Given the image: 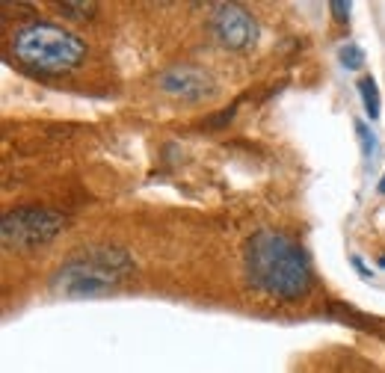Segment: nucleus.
Listing matches in <instances>:
<instances>
[{
    "label": "nucleus",
    "mask_w": 385,
    "mask_h": 373,
    "mask_svg": "<svg viewBox=\"0 0 385 373\" xmlns=\"http://www.w3.org/2000/svg\"><path fill=\"white\" fill-rule=\"evenodd\" d=\"M243 276L252 291L281 302L303 299L314 284L303 243L276 228H258L243 243Z\"/></svg>",
    "instance_id": "obj_1"
},
{
    "label": "nucleus",
    "mask_w": 385,
    "mask_h": 373,
    "mask_svg": "<svg viewBox=\"0 0 385 373\" xmlns=\"http://www.w3.org/2000/svg\"><path fill=\"white\" fill-rule=\"evenodd\" d=\"M9 54L33 74H69L87 60V42L51 21H27L9 33Z\"/></svg>",
    "instance_id": "obj_2"
},
{
    "label": "nucleus",
    "mask_w": 385,
    "mask_h": 373,
    "mask_svg": "<svg viewBox=\"0 0 385 373\" xmlns=\"http://www.w3.org/2000/svg\"><path fill=\"white\" fill-rule=\"evenodd\" d=\"M130 273L133 261L125 249L89 246L57 269L51 287L62 296H101Z\"/></svg>",
    "instance_id": "obj_3"
},
{
    "label": "nucleus",
    "mask_w": 385,
    "mask_h": 373,
    "mask_svg": "<svg viewBox=\"0 0 385 373\" xmlns=\"http://www.w3.org/2000/svg\"><path fill=\"white\" fill-rule=\"evenodd\" d=\"M62 228H65V216L60 211L27 205V208H15L4 216L0 237H4V246L9 252H30V249L51 243L57 234H62Z\"/></svg>",
    "instance_id": "obj_4"
},
{
    "label": "nucleus",
    "mask_w": 385,
    "mask_h": 373,
    "mask_svg": "<svg viewBox=\"0 0 385 373\" xmlns=\"http://www.w3.org/2000/svg\"><path fill=\"white\" fill-rule=\"evenodd\" d=\"M211 30L216 42L228 50H249L258 42V24L243 6L220 4L211 15Z\"/></svg>",
    "instance_id": "obj_5"
},
{
    "label": "nucleus",
    "mask_w": 385,
    "mask_h": 373,
    "mask_svg": "<svg viewBox=\"0 0 385 373\" xmlns=\"http://www.w3.org/2000/svg\"><path fill=\"white\" fill-rule=\"evenodd\" d=\"M157 89L178 98V101H187V104H199V101L213 98L216 83L205 69L190 65V62H181V65L166 69L163 74H157Z\"/></svg>",
    "instance_id": "obj_6"
},
{
    "label": "nucleus",
    "mask_w": 385,
    "mask_h": 373,
    "mask_svg": "<svg viewBox=\"0 0 385 373\" xmlns=\"http://www.w3.org/2000/svg\"><path fill=\"white\" fill-rule=\"evenodd\" d=\"M359 95H362V104H364V113L371 122H376L379 113H382V95H379V87H376V80L371 74H364L359 83Z\"/></svg>",
    "instance_id": "obj_7"
},
{
    "label": "nucleus",
    "mask_w": 385,
    "mask_h": 373,
    "mask_svg": "<svg viewBox=\"0 0 385 373\" xmlns=\"http://www.w3.org/2000/svg\"><path fill=\"white\" fill-rule=\"evenodd\" d=\"M338 60H341V65L347 72H359L362 65H364V50L356 45V42H347V45H341V50H338Z\"/></svg>",
    "instance_id": "obj_8"
},
{
    "label": "nucleus",
    "mask_w": 385,
    "mask_h": 373,
    "mask_svg": "<svg viewBox=\"0 0 385 373\" xmlns=\"http://www.w3.org/2000/svg\"><path fill=\"white\" fill-rule=\"evenodd\" d=\"M356 137H359V143H362V155H364V160H374L379 143H376V133L371 130V125L362 122V118L356 122Z\"/></svg>",
    "instance_id": "obj_9"
},
{
    "label": "nucleus",
    "mask_w": 385,
    "mask_h": 373,
    "mask_svg": "<svg viewBox=\"0 0 385 373\" xmlns=\"http://www.w3.org/2000/svg\"><path fill=\"white\" fill-rule=\"evenodd\" d=\"M60 9L69 15V18H92L95 15V4H60Z\"/></svg>",
    "instance_id": "obj_10"
},
{
    "label": "nucleus",
    "mask_w": 385,
    "mask_h": 373,
    "mask_svg": "<svg viewBox=\"0 0 385 373\" xmlns=\"http://www.w3.org/2000/svg\"><path fill=\"white\" fill-rule=\"evenodd\" d=\"M329 9H332V15H335V21L344 24V21L350 18V4H344V0H332Z\"/></svg>",
    "instance_id": "obj_11"
},
{
    "label": "nucleus",
    "mask_w": 385,
    "mask_h": 373,
    "mask_svg": "<svg viewBox=\"0 0 385 373\" xmlns=\"http://www.w3.org/2000/svg\"><path fill=\"white\" fill-rule=\"evenodd\" d=\"M350 264H353V267L359 269V276H362V279H371V276H374V273H371V269H367V267H364V261H362L359 255H353V258H350Z\"/></svg>",
    "instance_id": "obj_12"
},
{
    "label": "nucleus",
    "mask_w": 385,
    "mask_h": 373,
    "mask_svg": "<svg viewBox=\"0 0 385 373\" xmlns=\"http://www.w3.org/2000/svg\"><path fill=\"white\" fill-rule=\"evenodd\" d=\"M379 193H385V175H382V181H379Z\"/></svg>",
    "instance_id": "obj_13"
},
{
    "label": "nucleus",
    "mask_w": 385,
    "mask_h": 373,
    "mask_svg": "<svg viewBox=\"0 0 385 373\" xmlns=\"http://www.w3.org/2000/svg\"><path fill=\"white\" fill-rule=\"evenodd\" d=\"M379 267H382V269H385V255H379Z\"/></svg>",
    "instance_id": "obj_14"
}]
</instances>
